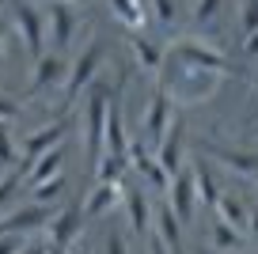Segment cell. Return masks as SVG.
Returning <instances> with one entry per match:
<instances>
[{"label":"cell","mask_w":258,"mask_h":254,"mask_svg":"<svg viewBox=\"0 0 258 254\" xmlns=\"http://www.w3.org/2000/svg\"><path fill=\"white\" fill-rule=\"evenodd\" d=\"M220 72L213 69H202V65H190L182 61V57H171L163 61L160 69V84L156 88H163L171 95V103L178 106V110H186V106H202L205 99H213L220 91Z\"/></svg>","instance_id":"cell-1"},{"label":"cell","mask_w":258,"mask_h":254,"mask_svg":"<svg viewBox=\"0 0 258 254\" xmlns=\"http://www.w3.org/2000/svg\"><path fill=\"white\" fill-rule=\"evenodd\" d=\"M106 53H110V42L106 38H91L80 53L69 65V80L61 88V99H57V114H73V106H80L84 91L95 84V76L106 69Z\"/></svg>","instance_id":"cell-2"},{"label":"cell","mask_w":258,"mask_h":254,"mask_svg":"<svg viewBox=\"0 0 258 254\" xmlns=\"http://www.w3.org/2000/svg\"><path fill=\"white\" fill-rule=\"evenodd\" d=\"M8 19L12 31H16L19 46L27 49L31 61H38L49 49V27H46V12L34 4V0H8Z\"/></svg>","instance_id":"cell-3"},{"label":"cell","mask_w":258,"mask_h":254,"mask_svg":"<svg viewBox=\"0 0 258 254\" xmlns=\"http://www.w3.org/2000/svg\"><path fill=\"white\" fill-rule=\"evenodd\" d=\"M69 65L73 57L57 53V49H46L38 61L31 65V84H27V99H42V95H61L64 80H69Z\"/></svg>","instance_id":"cell-4"},{"label":"cell","mask_w":258,"mask_h":254,"mask_svg":"<svg viewBox=\"0 0 258 254\" xmlns=\"http://www.w3.org/2000/svg\"><path fill=\"white\" fill-rule=\"evenodd\" d=\"M167 53L182 57V61H190V65H202V69H213V72H220V76L232 72V57L220 46H213L209 38H202V34H182V38H175L167 46Z\"/></svg>","instance_id":"cell-5"},{"label":"cell","mask_w":258,"mask_h":254,"mask_svg":"<svg viewBox=\"0 0 258 254\" xmlns=\"http://www.w3.org/2000/svg\"><path fill=\"white\" fill-rule=\"evenodd\" d=\"M69 125H73V114H53V121L31 129V133L19 141V171H23L27 163H34L42 152H49V148L69 141Z\"/></svg>","instance_id":"cell-6"},{"label":"cell","mask_w":258,"mask_h":254,"mask_svg":"<svg viewBox=\"0 0 258 254\" xmlns=\"http://www.w3.org/2000/svg\"><path fill=\"white\" fill-rule=\"evenodd\" d=\"M46 12V27H49V49L57 53H69L80 38V8L76 4H64V0H53Z\"/></svg>","instance_id":"cell-7"},{"label":"cell","mask_w":258,"mask_h":254,"mask_svg":"<svg viewBox=\"0 0 258 254\" xmlns=\"http://www.w3.org/2000/svg\"><path fill=\"white\" fill-rule=\"evenodd\" d=\"M49 220H53V205H38V201L12 205L0 216V235H38L49 228Z\"/></svg>","instance_id":"cell-8"},{"label":"cell","mask_w":258,"mask_h":254,"mask_svg":"<svg viewBox=\"0 0 258 254\" xmlns=\"http://www.w3.org/2000/svg\"><path fill=\"white\" fill-rule=\"evenodd\" d=\"M202 152L213 159V163H220L224 171H232V175H239V178H247V182L258 186V152L217 144V141H202Z\"/></svg>","instance_id":"cell-9"},{"label":"cell","mask_w":258,"mask_h":254,"mask_svg":"<svg viewBox=\"0 0 258 254\" xmlns=\"http://www.w3.org/2000/svg\"><path fill=\"white\" fill-rule=\"evenodd\" d=\"M175 114H178V106L171 103V95L163 88H156L145 103V114H141V137L156 148L163 141V133H167V125L175 121Z\"/></svg>","instance_id":"cell-10"},{"label":"cell","mask_w":258,"mask_h":254,"mask_svg":"<svg viewBox=\"0 0 258 254\" xmlns=\"http://www.w3.org/2000/svg\"><path fill=\"white\" fill-rule=\"evenodd\" d=\"M167 205L175 209V216L190 228L194 224V216H198V186H194V167H190V159L182 163V171H175L171 175V190H167Z\"/></svg>","instance_id":"cell-11"},{"label":"cell","mask_w":258,"mask_h":254,"mask_svg":"<svg viewBox=\"0 0 258 254\" xmlns=\"http://www.w3.org/2000/svg\"><path fill=\"white\" fill-rule=\"evenodd\" d=\"M84 224H88L84 205L69 201V205H61L53 213V220H49V228H46V239H49V243H57V246H69V250H73V246L80 243V235H84Z\"/></svg>","instance_id":"cell-12"},{"label":"cell","mask_w":258,"mask_h":254,"mask_svg":"<svg viewBox=\"0 0 258 254\" xmlns=\"http://www.w3.org/2000/svg\"><path fill=\"white\" fill-rule=\"evenodd\" d=\"M121 209H125V220H129V231H133V235H148V231H152L156 201L145 194V186H129V190L121 194Z\"/></svg>","instance_id":"cell-13"},{"label":"cell","mask_w":258,"mask_h":254,"mask_svg":"<svg viewBox=\"0 0 258 254\" xmlns=\"http://www.w3.org/2000/svg\"><path fill=\"white\" fill-rule=\"evenodd\" d=\"M156 156H160V163L167 167V175L182 171V163H186V118H182V110L175 114V121L167 125L163 141L156 144Z\"/></svg>","instance_id":"cell-14"},{"label":"cell","mask_w":258,"mask_h":254,"mask_svg":"<svg viewBox=\"0 0 258 254\" xmlns=\"http://www.w3.org/2000/svg\"><path fill=\"white\" fill-rule=\"evenodd\" d=\"M152 231L167 243V250L171 254H190L186 250V224L175 216V209L167 205V198L163 201H156V220H152Z\"/></svg>","instance_id":"cell-15"},{"label":"cell","mask_w":258,"mask_h":254,"mask_svg":"<svg viewBox=\"0 0 258 254\" xmlns=\"http://www.w3.org/2000/svg\"><path fill=\"white\" fill-rule=\"evenodd\" d=\"M64 156H69V144H57V148L42 152L34 163L23 167V186L31 190V186H38V182H49V178L64 175Z\"/></svg>","instance_id":"cell-16"},{"label":"cell","mask_w":258,"mask_h":254,"mask_svg":"<svg viewBox=\"0 0 258 254\" xmlns=\"http://www.w3.org/2000/svg\"><path fill=\"white\" fill-rule=\"evenodd\" d=\"M190 167H194V186H198V201H202L205 209H217V201H220V182H217V167H213V159L205 156V152H198V156L190 159Z\"/></svg>","instance_id":"cell-17"},{"label":"cell","mask_w":258,"mask_h":254,"mask_svg":"<svg viewBox=\"0 0 258 254\" xmlns=\"http://www.w3.org/2000/svg\"><path fill=\"white\" fill-rule=\"evenodd\" d=\"M125 49L133 53V61L141 65L145 72H152V76H160V69H163V61H167V49L160 46V42H152V38H145V34H129L125 38Z\"/></svg>","instance_id":"cell-18"},{"label":"cell","mask_w":258,"mask_h":254,"mask_svg":"<svg viewBox=\"0 0 258 254\" xmlns=\"http://www.w3.org/2000/svg\"><path fill=\"white\" fill-rule=\"evenodd\" d=\"M91 171H95V182L121 186L129 175H133V167H129V152H125V156H121V152H103V156L91 163Z\"/></svg>","instance_id":"cell-19"},{"label":"cell","mask_w":258,"mask_h":254,"mask_svg":"<svg viewBox=\"0 0 258 254\" xmlns=\"http://www.w3.org/2000/svg\"><path fill=\"white\" fill-rule=\"evenodd\" d=\"M121 186H114V182H95L91 186V194H88V201H84V216L88 220H95V216H106L114 205L121 201Z\"/></svg>","instance_id":"cell-20"},{"label":"cell","mask_w":258,"mask_h":254,"mask_svg":"<svg viewBox=\"0 0 258 254\" xmlns=\"http://www.w3.org/2000/svg\"><path fill=\"white\" fill-rule=\"evenodd\" d=\"M213 213H217L220 220H228L232 228L247 231V220H250V205H247V198H243V194H235V190H224Z\"/></svg>","instance_id":"cell-21"},{"label":"cell","mask_w":258,"mask_h":254,"mask_svg":"<svg viewBox=\"0 0 258 254\" xmlns=\"http://www.w3.org/2000/svg\"><path fill=\"white\" fill-rule=\"evenodd\" d=\"M247 239H250L247 231H239V228H232L228 220L213 216V228H209V246H213V250H239Z\"/></svg>","instance_id":"cell-22"},{"label":"cell","mask_w":258,"mask_h":254,"mask_svg":"<svg viewBox=\"0 0 258 254\" xmlns=\"http://www.w3.org/2000/svg\"><path fill=\"white\" fill-rule=\"evenodd\" d=\"M106 8L118 16V23H125L129 31H137V27H145L148 23V16H145V8H141L137 0H106Z\"/></svg>","instance_id":"cell-23"},{"label":"cell","mask_w":258,"mask_h":254,"mask_svg":"<svg viewBox=\"0 0 258 254\" xmlns=\"http://www.w3.org/2000/svg\"><path fill=\"white\" fill-rule=\"evenodd\" d=\"M64 190H69V175H57V178H49V182L31 186V201H38V205H53V201L64 198Z\"/></svg>","instance_id":"cell-24"},{"label":"cell","mask_w":258,"mask_h":254,"mask_svg":"<svg viewBox=\"0 0 258 254\" xmlns=\"http://www.w3.org/2000/svg\"><path fill=\"white\" fill-rule=\"evenodd\" d=\"M0 163L19 167V141L12 137V121H0Z\"/></svg>","instance_id":"cell-25"},{"label":"cell","mask_w":258,"mask_h":254,"mask_svg":"<svg viewBox=\"0 0 258 254\" xmlns=\"http://www.w3.org/2000/svg\"><path fill=\"white\" fill-rule=\"evenodd\" d=\"M19 186H23V171H19V167H8V171L0 175V209H8L12 201H16Z\"/></svg>","instance_id":"cell-26"},{"label":"cell","mask_w":258,"mask_h":254,"mask_svg":"<svg viewBox=\"0 0 258 254\" xmlns=\"http://www.w3.org/2000/svg\"><path fill=\"white\" fill-rule=\"evenodd\" d=\"M224 4L228 0H194V12H190V19L198 27H205V23H217V16L224 12Z\"/></svg>","instance_id":"cell-27"},{"label":"cell","mask_w":258,"mask_h":254,"mask_svg":"<svg viewBox=\"0 0 258 254\" xmlns=\"http://www.w3.org/2000/svg\"><path fill=\"white\" fill-rule=\"evenodd\" d=\"M258 31V0H239V34Z\"/></svg>","instance_id":"cell-28"},{"label":"cell","mask_w":258,"mask_h":254,"mask_svg":"<svg viewBox=\"0 0 258 254\" xmlns=\"http://www.w3.org/2000/svg\"><path fill=\"white\" fill-rule=\"evenodd\" d=\"M175 12H178V0H152V19L160 27H175Z\"/></svg>","instance_id":"cell-29"},{"label":"cell","mask_w":258,"mask_h":254,"mask_svg":"<svg viewBox=\"0 0 258 254\" xmlns=\"http://www.w3.org/2000/svg\"><path fill=\"white\" fill-rule=\"evenodd\" d=\"M19 118H23V99L0 91V121H19Z\"/></svg>","instance_id":"cell-30"},{"label":"cell","mask_w":258,"mask_h":254,"mask_svg":"<svg viewBox=\"0 0 258 254\" xmlns=\"http://www.w3.org/2000/svg\"><path fill=\"white\" fill-rule=\"evenodd\" d=\"M103 254H129V243H125V235H121L118 228L106 231V239H103Z\"/></svg>","instance_id":"cell-31"},{"label":"cell","mask_w":258,"mask_h":254,"mask_svg":"<svg viewBox=\"0 0 258 254\" xmlns=\"http://www.w3.org/2000/svg\"><path fill=\"white\" fill-rule=\"evenodd\" d=\"M27 246V235H0V254H19Z\"/></svg>","instance_id":"cell-32"},{"label":"cell","mask_w":258,"mask_h":254,"mask_svg":"<svg viewBox=\"0 0 258 254\" xmlns=\"http://www.w3.org/2000/svg\"><path fill=\"white\" fill-rule=\"evenodd\" d=\"M239 53H243V57H258V31L243 34V46H239Z\"/></svg>","instance_id":"cell-33"},{"label":"cell","mask_w":258,"mask_h":254,"mask_svg":"<svg viewBox=\"0 0 258 254\" xmlns=\"http://www.w3.org/2000/svg\"><path fill=\"white\" fill-rule=\"evenodd\" d=\"M145 239H148V254H171V250H167V243H163V239L156 235V231H148Z\"/></svg>","instance_id":"cell-34"},{"label":"cell","mask_w":258,"mask_h":254,"mask_svg":"<svg viewBox=\"0 0 258 254\" xmlns=\"http://www.w3.org/2000/svg\"><path fill=\"white\" fill-rule=\"evenodd\" d=\"M19 254H49V239L42 243V239H27V246Z\"/></svg>","instance_id":"cell-35"},{"label":"cell","mask_w":258,"mask_h":254,"mask_svg":"<svg viewBox=\"0 0 258 254\" xmlns=\"http://www.w3.org/2000/svg\"><path fill=\"white\" fill-rule=\"evenodd\" d=\"M190 254H258V250H247V246H239V250H213V246H194Z\"/></svg>","instance_id":"cell-36"},{"label":"cell","mask_w":258,"mask_h":254,"mask_svg":"<svg viewBox=\"0 0 258 254\" xmlns=\"http://www.w3.org/2000/svg\"><path fill=\"white\" fill-rule=\"evenodd\" d=\"M8 34H12V19H0V61H4V46H8Z\"/></svg>","instance_id":"cell-37"},{"label":"cell","mask_w":258,"mask_h":254,"mask_svg":"<svg viewBox=\"0 0 258 254\" xmlns=\"http://www.w3.org/2000/svg\"><path fill=\"white\" fill-rule=\"evenodd\" d=\"M247 235L258 239V205H250V220H247Z\"/></svg>","instance_id":"cell-38"},{"label":"cell","mask_w":258,"mask_h":254,"mask_svg":"<svg viewBox=\"0 0 258 254\" xmlns=\"http://www.w3.org/2000/svg\"><path fill=\"white\" fill-rule=\"evenodd\" d=\"M49 254H69V246H57V243H49Z\"/></svg>","instance_id":"cell-39"},{"label":"cell","mask_w":258,"mask_h":254,"mask_svg":"<svg viewBox=\"0 0 258 254\" xmlns=\"http://www.w3.org/2000/svg\"><path fill=\"white\" fill-rule=\"evenodd\" d=\"M141 8H145V16H152V0H137Z\"/></svg>","instance_id":"cell-40"},{"label":"cell","mask_w":258,"mask_h":254,"mask_svg":"<svg viewBox=\"0 0 258 254\" xmlns=\"http://www.w3.org/2000/svg\"><path fill=\"white\" fill-rule=\"evenodd\" d=\"M64 4H76V8H84V4H91V0H64Z\"/></svg>","instance_id":"cell-41"},{"label":"cell","mask_w":258,"mask_h":254,"mask_svg":"<svg viewBox=\"0 0 258 254\" xmlns=\"http://www.w3.org/2000/svg\"><path fill=\"white\" fill-rule=\"evenodd\" d=\"M69 254H91V250H84V246H73V250H69Z\"/></svg>","instance_id":"cell-42"},{"label":"cell","mask_w":258,"mask_h":254,"mask_svg":"<svg viewBox=\"0 0 258 254\" xmlns=\"http://www.w3.org/2000/svg\"><path fill=\"white\" fill-rule=\"evenodd\" d=\"M4 8H8V0H0V12H4Z\"/></svg>","instance_id":"cell-43"},{"label":"cell","mask_w":258,"mask_h":254,"mask_svg":"<svg viewBox=\"0 0 258 254\" xmlns=\"http://www.w3.org/2000/svg\"><path fill=\"white\" fill-rule=\"evenodd\" d=\"M4 171H8V167H4V163H0V175H4Z\"/></svg>","instance_id":"cell-44"}]
</instances>
